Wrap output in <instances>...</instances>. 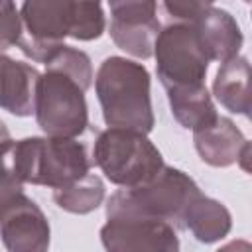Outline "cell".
<instances>
[{
	"label": "cell",
	"mask_w": 252,
	"mask_h": 252,
	"mask_svg": "<svg viewBox=\"0 0 252 252\" xmlns=\"http://www.w3.org/2000/svg\"><path fill=\"white\" fill-rule=\"evenodd\" d=\"M20 18L24 33L18 47L37 63L65 37L93 41L106 30L100 0H24Z\"/></svg>",
	"instance_id": "6da1fadb"
},
{
	"label": "cell",
	"mask_w": 252,
	"mask_h": 252,
	"mask_svg": "<svg viewBox=\"0 0 252 252\" xmlns=\"http://www.w3.org/2000/svg\"><path fill=\"white\" fill-rule=\"evenodd\" d=\"M94 91L106 126L152 132L150 73L142 63L118 55L106 57L96 71Z\"/></svg>",
	"instance_id": "7a4b0ae2"
},
{
	"label": "cell",
	"mask_w": 252,
	"mask_h": 252,
	"mask_svg": "<svg viewBox=\"0 0 252 252\" xmlns=\"http://www.w3.org/2000/svg\"><path fill=\"white\" fill-rule=\"evenodd\" d=\"M12 163L22 183L51 189L65 187L91 171L87 148L75 138H24L14 144Z\"/></svg>",
	"instance_id": "3957f363"
},
{
	"label": "cell",
	"mask_w": 252,
	"mask_h": 252,
	"mask_svg": "<svg viewBox=\"0 0 252 252\" xmlns=\"http://www.w3.org/2000/svg\"><path fill=\"white\" fill-rule=\"evenodd\" d=\"M199 193L201 189L185 171L163 165L150 181L112 193L106 203V217L138 215L161 219L171 224L181 222L185 209Z\"/></svg>",
	"instance_id": "277c9868"
},
{
	"label": "cell",
	"mask_w": 252,
	"mask_h": 252,
	"mask_svg": "<svg viewBox=\"0 0 252 252\" xmlns=\"http://www.w3.org/2000/svg\"><path fill=\"white\" fill-rule=\"evenodd\" d=\"M45 73L35 85L33 114L45 136L77 138L89 126V108L85 100L87 87L67 69L55 63H43Z\"/></svg>",
	"instance_id": "5b68a950"
},
{
	"label": "cell",
	"mask_w": 252,
	"mask_h": 252,
	"mask_svg": "<svg viewBox=\"0 0 252 252\" xmlns=\"http://www.w3.org/2000/svg\"><path fill=\"white\" fill-rule=\"evenodd\" d=\"M94 163L104 177L120 187H134L150 181L165 165L152 140L132 128H112L100 132L94 150Z\"/></svg>",
	"instance_id": "8992f818"
},
{
	"label": "cell",
	"mask_w": 252,
	"mask_h": 252,
	"mask_svg": "<svg viewBox=\"0 0 252 252\" xmlns=\"http://www.w3.org/2000/svg\"><path fill=\"white\" fill-rule=\"evenodd\" d=\"M154 55L163 89L205 83L211 61L191 22L171 24L159 30L154 43Z\"/></svg>",
	"instance_id": "52a82bcc"
},
{
	"label": "cell",
	"mask_w": 252,
	"mask_h": 252,
	"mask_svg": "<svg viewBox=\"0 0 252 252\" xmlns=\"http://www.w3.org/2000/svg\"><path fill=\"white\" fill-rule=\"evenodd\" d=\"M102 246L110 252H177L179 238L171 222L138 215L106 217Z\"/></svg>",
	"instance_id": "ba28073f"
},
{
	"label": "cell",
	"mask_w": 252,
	"mask_h": 252,
	"mask_svg": "<svg viewBox=\"0 0 252 252\" xmlns=\"http://www.w3.org/2000/svg\"><path fill=\"white\" fill-rule=\"evenodd\" d=\"M49 222L43 211L22 191L0 199V238L10 252H43L49 248Z\"/></svg>",
	"instance_id": "9c48e42d"
},
{
	"label": "cell",
	"mask_w": 252,
	"mask_h": 252,
	"mask_svg": "<svg viewBox=\"0 0 252 252\" xmlns=\"http://www.w3.org/2000/svg\"><path fill=\"white\" fill-rule=\"evenodd\" d=\"M108 33L116 47L140 59L152 57L159 33L156 0H108Z\"/></svg>",
	"instance_id": "30bf717a"
},
{
	"label": "cell",
	"mask_w": 252,
	"mask_h": 252,
	"mask_svg": "<svg viewBox=\"0 0 252 252\" xmlns=\"http://www.w3.org/2000/svg\"><path fill=\"white\" fill-rule=\"evenodd\" d=\"M193 142L201 159L213 167H228L236 163L242 150L250 144L230 118L219 114L193 130Z\"/></svg>",
	"instance_id": "8fae6325"
},
{
	"label": "cell",
	"mask_w": 252,
	"mask_h": 252,
	"mask_svg": "<svg viewBox=\"0 0 252 252\" xmlns=\"http://www.w3.org/2000/svg\"><path fill=\"white\" fill-rule=\"evenodd\" d=\"M193 28L197 37L209 57V61H226L238 55L242 47V32L236 20L220 8H209L199 18H195Z\"/></svg>",
	"instance_id": "7c38bea8"
},
{
	"label": "cell",
	"mask_w": 252,
	"mask_h": 252,
	"mask_svg": "<svg viewBox=\"0 0 252 252\" xmlns=\"http://www.w3.org/2000/svg\"><path fill=\"white\" fill-rule=\"evenodd\" d=\"M37 79L35 67L0 53V108L14 116H30L35 106Z\"/></svg>",
	"instance_id": "4fadbf2b"
},
{
	"label": "cell",
	"mask_w": 252,
	"mask_h": 252,
	"mask_svg": "<svg viewBox=\"0 0 252 252\" xmlns=\"http://www.w3.org/2000/svg\"><path fill=\"white\" fill-rule=\"evenodd\" d=\"M181 224L199 242L211 244L224 238L230 232L232 217L222 203L199 193L185 209L181 217Z\"/></svg>",
	"instance_id": "5bb4252c"
},
{
	"label": "cell",
	"mask_w": 252,
	"mask_h": 252,
	"mask_svg": "<svg viewBox=\"0 0 252 252\" xmlns=\"http://www.w3.org/2000/svg\"><path fill=\"white\" fill-rule=\"evenodd\" d=\"M248 77H250V63L246 57L234 55L220 63L213 83V94L226 110L248 116L250 112Z\"/></svg>",
	"instance_id": "9a60e30c"
},
{
	"label": "cell",
	"mask_w": 252,
	"mask_h": 252,
	"mask_svg": "<svg viewBox=\"0 0 252 252\" xmlns=\"http://www.w3.org/2000/svg\"><path fill=\"white\" fill-rule=\"evenodd\" d=\"M173 118L187 130H195L217 116V108L207 91V85H191V87H175L165 89Z\"/></svg>",
	"instance_id": "2e32d148"
},
{
	"label": "cell",
	"mask_w": 252,
	"mask_h": 252,
	"mask_svg": "<svg viewBox=\"0 0 252 252\" xmlns=\"http://www.w3.org/2000/svg\"><path fill=\"white\" fill-rule=\"evenodd\" d=\"M102 199H104V185L100 177L91 171L65 187L53 189V201L57 203V207L73 215H87L98 209Z\"/></svg>",
	"instance_id": "e0dca14e"
},
{
	"label": "cell",
	"mask_w": 252,
	"mask_h": 252,
	"mask_svg": "<svg viewBox=\"0 0 252 252\" xmlns=\"http://www.w3.org/2000/svg\"><path fill=\"white\" fill-rule=\"evenodd\" d=\"M14 140L10 138V132L6 124L0 120V199L22 191V181L18 179L12 163V152H14Z\"/></svg>",
	"instance_id": "ac0fdd59"
},
{
	"label": "cell",
	"mask_w": 252,
	"mask_h": 252,
	"mask_svg": "<svg viewBox=\"0 0 252 252\" xmlns=\"http://www.w3.org/2000/svg\"><path fill=\"white\" fill-rule=\"evenodd\" d=\"M24 33L22 18L14 0H0V51L18 45Z\"/></svg>",
	"instance_id": "d6986e66"
},
{
	"label": "cell",
	"mask_w": 252,
	"mask_h": 252,
	"mask_svg": "<svg viewBox=\"0 0 252 252\" xmlns=\"http://www.w3.org/2000/svg\"><path fill=\"white\" fill-rule=\"evenodd\" d=\"M215 0H163L167 14L181 22H193L205 10L213 8Z\"/></svg>",
	"instance_id": "ffe728a7"
},
{
	"label": "cell",
	"mask_w": 252,
	"mask_h": 252,
	"mask_svg": "<svg viewBox=\"0 0 252 252\" xmlns=\"http://www.w3.org/2000/svg\"><path fill=\"white\" fill-rule=\"evenodd\" d=\"M244 2H250V0H244Z\"/></svg>",
	"instance_id": "44dd1931"
}]
</instances>
